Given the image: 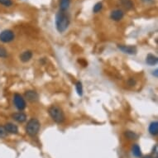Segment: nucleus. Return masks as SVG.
<instances>
[{
    "mask_svg": "<svg viewBox=\"0 0 158 158\" xmlns=\"http://www.w3.org/2000/svg\"><path fill=\"white\" fill-rule=\"evenodd\" d=\"M4 128H5L7 133H11V134H17V133H18V127L14 124L7 123L4 125Z\"/></svg>",
    "mask_w": 158,
    "mask_h": 158,
    "instance_id": "nucleus-8",
    "label": "nucleus"
},
{
    "mask_svg": "<svg viewBox=\"0 0 158 158\" xmlns=\"http://www.w3.org/2000/svg\"><path fill=\"white\" fill-rule=\"evenodd\" d=\"M78 62L81 64V66H87V65H88L86 60H84V59H81V60H78Z\"/></svg>",
    "mask_w": 158,
    "mask_h": 158,
    "instance_id": "nucleus-25",
    "label": "nucleus"
},
{
    "mask_svg": "<svg viewBox=\"0 0 158 158\" xmlns=\"http://www.w3.org/2000/svg\"><path fill=\"white\" fill-rule=\"evenodd\" d=\"M15 34L14 32L11 30H3V32H0V41L4 43L11 42L12 41L14 40Z\"/></svg>",
    "mask_w": 158,
    "mask_h": 158,
    "instance_id": "nucleus-4",
    "label": "nucleus"
},
{
    "mask_svg": "<svg viewBox=\"0 0 158 158\" xmlns=\"http://www.w3.org/2000/svg\"><path fill=\"white\" fill-rule=\"evenodd\" d=\"M141 1L146 5H151V4L154 3V0H141Z\"/></svg>",
    "mask_w": 158,
    "mask_h": 158,
    "instance_id": "nucleus-24",
    "label": "nucleus"
},
{
    "mask_svg": "<svg viewBox=\"0 0 158 158\" xmlns=\"http://www.w3.org/2000/svg\"><path fill=\"white\" fill-rule=\"evenodd\" d=\"M132 154L136 157H141L142 156V152L141 148L138 146V144H134L132 147Z\"/></svg>",
    "mask_w": 158,
    "mask_h": 158,
    "instance_id": "nucleus-16",
    "label": "nucleus"
},
{
    "mask_svg": "<svg viewBox=\"0 0 158 158\" xmlns=\"http://www.w3.org/2000/svg\"><path fill=\"white\" fill-rule=\"evenodd\" d=\"M118 48L120 51L128 55H134L137 53V48L133 46H125V45H118Z\"/></svg>",
    "mask_w": 158,
    "mask_h": 158,
    "instance_id": "nucleus-7",
    "label": "nucleus"
},
{
    "mask_svg": "<svg viewBox=\"0 0 158 158\" xmlns=\"http://www.w3.org/2000/svg\"><path fill=\"white\" fill-rule=\"evenodd\" d=\"M25 97L30 102H36L38 100V94L34 90H27L25 92Z\"/></svg>",
    "mask_w": 158,
    "mask_h": 158,
    "instance_id": "nucleus-9",
    "label": "nucleus"
},
{
    "mask_svg": "<svg viewBox=\"0 0 158 158\" xmlns=\"http://www.w3.org/2000/svg\"><path fill=\"white\" fill-rule=\"evenodd\" d=\"M146 61L149 66H154L157 63V57L153 54L147 55V58H146Z\"/></svg>",
    "mask_w": 158,
    "mask_h": 158,
    "instance_id": "nucleus-15",
    "label": "nucleus"
},
{
    "mask_svg": "<svg viewBox=\"0 0 158 158\" xmlns=\"http://www.w3.org/2000/svg\"><path fill=\"white\" fill-rule=\"evenodd\" d=\"M6 136H7V132H6L4 127L0 125V138H5Z\"/></svg>",
    "mask_w": 158,
    "mask_h": 158,
    "instance_id": "nucleus-22",
    "label": "nucleus"
},
{
    "mask_svg": "<svg viewBox=\"0 0 158 158\" xmlns=\"http://www.w3.org/2000/svg\"><path fill=\"white\" fill-rule=\"evenodd\" d=\"M120 4L127 10H132L134 8V3L132 0H119Z\"/></svg>",
    "mask_w": 158,
    "mask_h": 158,
    "instance_id": "nucleus-11",
    "label": "nucleus"
},
{
    "mask_svg": "<svg viewBox=\"0 0 158 158\" xmlns=\"http://www.w3.org/2000/svg\"><path fill=\"white\" fill-rule=\"evenodd\" d=\"M32 57V52L31 51H25L20 55V60L23 62H27Z\"/></svg>",
    "mask_w": 158,
    "mask_h": 158,
    "instance_id": "nucleus-12",
    "label": "nucleus"
},
{
    "mask_svg": "<svg viewBox=\"0 0 158 158\" xmlns=\"http://www.w3.org/2000/svg\"><path fill=\"white\" fill-rule=\"evenodd\" d=\"M41 127L40 122L37 118H31L27 122L26 126V132L29 136L34 137L38 133Z\"/></svg>",
    "mask_w": 158,
    "mask_h": 158,
    "instance_id": "nucleus-3",
    "label": "nucleus"
},
{
    "mask_svg": "<svg viewBox=\"0 0 158 158\" xmlns=\"http://www.w3.org/2000/svg\"><path fill=\"white\" fill-rule=\"evenodd\" d=\"M75 87H76V91H77V94L80 96H82L83 95V86H82V83L81 81H78L76 84H75Z\"/></svg>",
    "mask_w": 158,
    "mask_h": 158,
    "instance_id": "nucleus-19",
    "label": "nucleus"
},
{
    "mask_svg": "<svg viewBox=\"0 0 158 158\" xmlns=\"http://www.w3.org/2000/svg\"><path fill=\"white\" fill-rule=\"evenodd\" d=\"M70 5V0H60V11L66 12L68 10Z\"/></svg>",
    "mask_w": 158,
    "mask_h": 158,
    "instance_id": "nucleus-14",
    "label": "nucleus"
},
{
    "mask_svg": "<svg viewBox=\"0 0 158 158\" xmlns=\"http://www.w3.org/2000/svg\"><path fill=\"white\" fill-rule=\"evenodd\" d=\"M8 52H7V50L3 47V46H0V58H6L8 57Z\"/></svg>",
    "mask_w": 158,
    "mask_h": 158,
    "instance_id": "nucleus-20",
    "label": "nucleus"
},
{
    "mask_svg": "<svg viewBox=\"0 0 158 158\" xmlns=\"http://www.w3.org/2000/svg\"><path fill=\"white\" fill-rule=\"evenodd\" d=\"M13 118L17 123H24L27 120V115L23 113H15L13 114Z\"/></svg>",
    "mask_w": 158,
    "mask_h": 158,
    "instance_id": "nucleus-10",
    "label": "nucleus"
},
{
    "mask_svg": "<svg viewBox=\"0 0 158 158\" xmlns=\"http://www.w3.org/2000/svg\"><path fill=\"white\" fill-rule=\"evenodd\" d=\"M127 84H128L129 86H134L136 84L135 79H133V78H129L128 81H127Z\"/></svg>",
    "mask_w": 158,
    "mask_h": 158,
    "instance_id": "nucleus-23",
    "label": "nucleus"
},
{
    "mask_svg": "<svg viewBox=\"0 0 158 158\" xmlns=\"http://www.w3.org/2000/svg\"><path fill=\"white\" fill-rule=\"evenodd\" d=\"M154 74H155L156 77V76H157V70H156L155 71H154Z\"/></svg>",
    "mask_w": 158,
    "mask_h": 158,
    "instance_id": "nucleus-27",
    "label": "nucleus"
},
{
    "mask_svg": "<svg viewBox=\"0 0 158 158\" xmlns=\"http://www.w3.org/2000/svg\"><path fill=\"white\" fill-rule=\"evenodd\" d=\"M102 9H103V3L99 2V3H95V6H94V8H93V12H94L95 13H99V12L102 10Z\"/></svg>",
    "mask_w": 158,
    "mask_h": 158,
    "instance_id": "nucleus-18",
    "label": "nucleus"
},
{
    "mask_svg": "<svg viewBox=\"0 0 158 158\" xmlns=\"http://www.w3.org/2000/svg\"><path fill=\"white\" fill-rule=\"evenodd\" d=\"M13 102H14L15 106L18 110L23 111L26 109V101L19 94H15L13 96Z\"/></svg>",
    "mask_w": 158,
    "mask_h": 158,
    "instance_id": "nucleus-5",
    "label": "nucleus"
},
{
    "mask_svg": "<svg viewBox=\"0 0 158 158\" xmlns=\"http://www.w3.org/2000/svg\"><path fill=\"white\" fill-rule=\"evenodd\" d=\"M70 25V17L66 12L59 11L56 15V27L57 31L62 33L68 28Z\"/></svg>",
    "mask_w": 158,
    "mask_h": 158,
    "instance_id": "nucleus-1",
    "label": "nucleus"
},
{
    "mask_svg": "<svg viewBox=\"0 0 158 158\" xmlns=\"http://www.w3.org/2000/svg\"><path fill=\"white\" fill-rule=\"evenodd\" d=\"M142 158H154V157L151 156H144V157H142Z\"/></svg>",
    "mask_w": 158,
    "mask_h": 158,
    "instance_id": "nucleus-26",
    "label": "nucleus"
},
{
    "mask_svg": "<svg viewBox=\"0 0 158 158\" xmlns=\"http://www.w3.org/2000/svg\"><path fill=\"white\" fill-rule=\"evenodd\" d=\"M149 132L153 136H156L158 134V123L156 121L153 122L149 126Z\"/></svg>",
    "mask_w": 158,
    "mask_h": 158,
    "instance_id": "nucleus-13",
    "label": "nucleus"
},
{
    "mask_svg": "<svg viewBox=\"0 0 158 158\" xmlns=\"http://www.w3.org/2000/svg\"><path fill=\"white\" fill-rule=\"evenodd\" d=\"M124 17V13L123 10L121 9H115V10H113L110 13V18L112 19L113 21H115V22H118V21L122 20Z\"/></svg>",
    "mask_w": 158,
    "mask_h": 158,
    "instance_id": "nucleus-6",
    "label": "nucleus"
},
{
    "mask_svg": "<svg viewBox=\"0 0 158 158\" xmlns=\"http://www.w3.org/2000/svg\"><path fill=\"white\" fill-rule=\"evenodd\" d=\"M13 3V0H0V4L4 7H11Z\"/></svg>",
    "mask_w": 158,
    "mask_h": 158,
    "instance_id": "nucleus-21",
    "label": "nucleus"
},
{
    "mask_svg": "<svg viewBox=\"0 0 158 158\" xmlns=\"http://www.w3.org/2000/svg\"><path fill=\"white\" fill-rule=\"evenodd\" d=\"M48 113L51 118L54 122L57 124H62L65 121V114H64L62 109L56 105H52L48 109Z\"/></svg>",
    "mask_w": 158,
    "mask_h": 158,
    "instance_id": "nucleus-2",
    "label": "nucleus"
},
{
    "mask_svg": "<svg viewBox=\"0 0 158 158\" xmlns=\"http://www.w3.org/2000/svg\"><path fill=\"white\" fill-rule=\"evenodd\" d=\"M124 135L129 140H133V139H136V138H138L137 133H135L134 132H132V131H126V132H124Z\"/></svg>",
    "mask_w": 158,
    "mask_h": 158,
    "instance_id": "nucleus-17",
    "label": "nucleus"
}]
</instances>
